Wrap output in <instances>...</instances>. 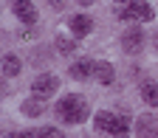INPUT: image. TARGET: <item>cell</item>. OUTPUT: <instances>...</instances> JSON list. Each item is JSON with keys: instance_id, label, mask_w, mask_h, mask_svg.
Listing matches in <instances>:
<instances>
[{"instance_id": "obj_1", "label": "cell", "mask_w": 158, "mask_h": 138, "mask_svg": "<svg viewBox=\"0 0 158 138\" xmlns=\"http://www.w3.org/2000/svg\"><path fill=\"white\" fill-rule=\"evenodd\" d=\"M56 116L62 118L65 124H82V121H88L90 107H88V102L79 93H68V96H62L56 102Z\"/></svg>"}, {"instance_id": "obj_2", "label": "cell", "mask_w": 158, "mask_h": 138, "mask_svg": "<svg viewBox=\"0 0 158 138\" xmlns=\"http://www.w3.org/2000/svg\"><path fill=\"white\" fill-rule=\"evenodd\" d=\"M93 121H96V130L105 132V135H113V138H127L130 135V118H124V116L99 110Z\"/></svg>"}, {"instance_id": "obj_3", "label": "cell", "mask_w": 158, "mask_h": 138, "mask_svg": "<svg viewBox=\"0 0 158 138\" xmlns=\"http://www.w3.org/2000/svg\"><path fill=\"white\" fill-rule=\"evenodd\" d=\"M124 20H133V23H150V20H155V11H152L150 3H144V0H130L127 11H124Z\"/></svg>"}, {"instance_id": "obj_4", "label": "cell", "mask_w": 158, "mask_h": 138, "mask_svg": "<svg viewBox=\"0 0 158 138\" xmlns=\"http://www.w3.org/2000/svg\"><path fill=\"white\" fill-rule=\"evenodd\" d=\"M56 87H59V79L54 76V73H43V76H37L34 82H31V93L37 96V99H45L48 96H54L56 93Z\"/></svg>"}, {"instance_id": "obj_5", "label": "cell", "mask_w": 158, "mask_h": 138, "mask_svg": "<svg viewBox=\"0 0 158 138\" xmlns=\"http://www.w3.org/2000/svg\"><path fill=\"white\" fill-rule=\"evenodd\" d=\"M135 135L138 138H158V118L144 113L135 118Z\"/></svg>"}, {"instance_id": "obj_6", "label": "cell", "mask_w": 158, "mask_h": 138, "mask_svg": "<svg viewBox=\"0 0 158 138\" xmlns=\"http://www.w3.org/2000/svg\"><path fill=\"white\" fill-rule=\"evenodd\" d=\"M11 9H14V14H17L20 23H26V26H34L37 23V9H34L31 0H11Z\"/></svg>"}, {"instance_id": "obj_7", "label": "cell", "mask_w": 158, "mask_h": 138, "mask_svg": "<svg viewBox=\"0 0 158 138\" xmlns=\"http://www.w3.org/2000/svg\"><path fill=\"white\" fill-rule=\"evenodd\" d=\"M141 45H144V31L138 28V26L127 28L124 37H122V48H124L127 54H135V51H141Z\"/></svg>"}, {"instance_id": "obj_8", "label": "cell", "mask_w": 158, "mask_h": 138, "mask_svg": "<svg viewBox=\"0 0 158 138\" xmlns=\"http://www.w3.org/2000/svg\"><path fill=\"white\" fill-rule=\"evenodd\" d=\"M93 71H96V62L93 59H79V62H73L71 65V79H79V82H82V79H90L93 76Z\"/></svg>"}, {"instance_id": "obj_9", "label": "cell", "mask_w": 158, "mask_h": 138, "mask_svg": "<svg viewBox=\"0 0 158 138\" xmlns=\"http://www.w3.org/2000/svg\"><path fill=\"white\" fill-rule=\"evenodd\" d=\"M68 26H71V31H73L76 37H85V34L93 31V20L85 17V14H73V17L68 20Z\"/></svg>"}, {"instance_id": "obj_10", "label": "cell", "mask_w": 158, "mask_h": 138, "mask_svg": "<svg viewBox=\"0 0 158 138\" xmlns=\"http://www.w3.org/2000/svg\"><path fill=\"white\" fill-rule=\"evenodd\" d=\"M93 76L99 79V85H113V65L110 62H96Z\"/></svg>"}, {"instance_id": "obj_11", "label": "cell", "mask_w": 158, "mask_h": 138, "mask_svg": "<svg viewBox=\"0 0 158 138\" xmlns=\"http://www.w3.org/2000/svg\"><path fill=\"white\" fill-rule=\"evenodd\" d=\"M23 113L31 116V118L43 116V113H45V102H43V99H37V96H31L28 102H23Z\"/></svg>"}, {"instance_id": "obj_12", "label": "cell", "mask_w": 158, "mask_h": 138, "mask_svg": "<svg viewBox=\"0 0 158 138\" xmlns=\"http://www.w3.org/2000/svg\"><path fill=\"white\" fill-rule=\"evenodd\" d=\"M141 99L150 107H158V82H144L141 85Z\"/></svg>"}, {"instance_id": "obj_13", "label": "cell", "mask_w": 158, "mask_h": 138, "mask_svg": "<svg viewBox=\"0 0 158 138\" xmlns=\"http://www.w3.org/2000/svg\"><path fill=\"white\" fill-rule=\"evenodd\" d=\"M20 71H23V65H20V59H17L14 54H6V56H3V73H6V76L11 79V76H17Z\"/></svg>"}, {"instance_id": "obj_14", "label": "cell", "mask_w": 158, "mask_h": 138, "mask_svg": "<svg viewBox=\"0 0 158 138\" xmlns=\"http://www.w3.org/2000/svg\"><path fill=\"white\" fill-rule=\"evenodd\" d=\"M56 51H59V54H65V56L76 54V39H68V37L59 34V37H56Z\"/></svg>"}, {"instance_id": "obj_15", "label": "cell", "mask_w": 158, "mask_h": 138, "mask_svg": "<svg viewBox=\"0 0 158 138\" xmlns=\"http://www.w3.org/2000/svg\"><path fill=\"white\" fill-rule=\"evenodd\" d=\"M127 3H130V0H116V3H113V11H116V17H118V20H124Z\"/></svg>"}, {"instance_id": "obj_16", "label": "cell", "mask_w": 158, "mask_h": 138, "mask_svg": "<svg viewBox=\"0 0 158 138\" xmlns=\"http://www.w3.org/2000/svg\"><path fill=\"white\" fill-rule=\"evenodd\" d=\"M43 138H65V135L59 132L56 127H45V130H43Z\"/></svg>"}, {"instance_id": "obj_17", "label": "cell", "mask_w": 158, "mask_h": 138, "mask_svg": "<svg viewBox=\"0 0 158 138\" xmlns=\"http://www.w3.org/2000/svg\"><path fill=\"white\" fill-rule=\"evenodd\" d=\"M20 138H43V130H26L20 132Z\"/></svg>"}, {"instance_id": "obj_18", "label": "cell", "mask_w": 158, "mask_h": 138, "mask_svg": "<svg viewBox=\"0 0 158 138\" xmlns=\"http://www.w3.org/2000/svg\"><path fill=\"white\" fill-rule=\"evenodd\" d=\"M51 6L54 9H62V0H51Z\"/></svg>"}, {"instance_id": "obj_19", "label": "cell", "mask_w": 158, "mask_h": 138, "mask_svg": "<svg viewBox=\"0 0 158 138\" xmlns=\"http://www.w3.org/2000/svg\"><path fill=\"white\" fill-rule=\"evenodd\" d=\"M3 138H20V132H6Z\"/></svg>"}, {"instance_id": "obj_20", "label": "cell", "mask_w": 158, "mask_h": 138, "mask_svg": "<svg viewBox=\"0 0 158 138\" xmlns=\"http://www.w3.org/2000/svg\"><path fill=\"white\" fill-rule=\"evenodd\" d=\"M79 3H82V6H90V3H96V0H79Z\"/></svg>"}]
</instances>
